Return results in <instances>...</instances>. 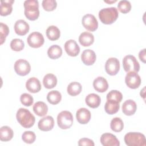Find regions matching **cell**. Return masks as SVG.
I'll return each instance as SVG.
<instances>
[{"instance_id": "6da1fadb", "label": "cell", "mask_w": 146, "mask_h": 146, "mask_svg": "<svg viewBox=\"0 0 146 146\" xmlns=\"http://www.w3.org/2000/svg\"><path fill=\"white\" fill-rule=\"evenodd\" d=\"M16 117L18 123L25 128L33 127L35 121L34 116L29 110L24 108H20L17 111Z\"/></svg>"}, {"instance_id": "7a4b0ae2", "label": "cell", "mask_w": 146, "mask_h": 146, "mask_svg": "<svg viewBox=\"0 0 146 146\" xmlns=\"http://www.w3.org/2000/svg\"><path fill=\"white\" fill-rule=\"evenodd\" d=\"M118 15L117 9L115 7L104 8L99 12V18L101 22L105 25L113 23L117 19Z\"/></svg>"}, {"instance_id": "3957f363", "label": "cell", "mask_w": 146, "mask_h": 146, "mask_svg": "<svg viewBox=\"0 0 146 146\" xmlns=\"http://www.w3.org/2000/svg\"><path fill=\"white\" fill-rule=\"evenodd\" d=\"M25 15L30 21H35L39 16V3L36 0H26L24 2Z\"/></svg>"}, {"instance_id": "277c9868", "label": "cell", "mask_w": 146, "mask_h": 146, "mask_svg": "<svg viewBox=\"0 0 146 146\" xmlns=\"http://www.w3.org/2000/svg\"><path fill=\"white\" fill-rule=\"evenodd\" d=\"M124 142L128 146H145L146 140L145 136L140 132H131L124 136Z\"/></svg>"}, {"instance_id": "5b68a950", "label": "cell", "mask_w": 146, "mask_h": 146, "mask_svg": "<svg viewBox=\"0 0 146 146\" xmlns=\"http://www.w3.org/2000/svg\"><path fill=\"white\" fill-rule=\"evenodd\" d=\"M57 123L59 128L63 129L70 128L73 124V116L68 111L60 112L57 116Z\"/></svg>"}, {"instance_id": "8992f818", "label": "cell", "mask_w": 146, "mask_h": 146, "mask_svg": "<svg viewBox=\"0 0 146 146\" xmlns=\"http://www.w3.org/2000/svg\"><path fill=\"white\" fill-rule=\"evenodd\" d=\"M123 66L124 71L129 72H139L140 70V64L136 58L132 55H128L124 57L123 59Z\"/></svg>"}, {"instance_id": "52a82bcc", "label": "cell", "mask_w": 146, "mask_h": 146, "mask_svg": "<svg viewBox=\"0 0 146 146\" xmlns=\"http://www.w3.org/2000/svg\"><path fill=\"white\" fill-rule=\"evenodd\" d=\"M14 68L15 72L20 76H25L31 71V66L29 62L22 59H18L15 62Z\"/></svg>"}, {"instance_id": "ba28073f", "label": "cell", "mask_w": 146, "mask_h": 146, "mask_svg": "<svg viewBox=\"0 0 146 146\" xmlns=\"http://www.w3.org/2000/svg\"><path fill=\"white\" fill-rule=\"evenodd\" d=\"M27 42L30 47L33 48H39L43 44L44 39L43 35L41 33L35 31L31 33L28 36Z\"/></svg>"}, {"instance_id": "9c48e42d", "label": "cell", "mask_w": 146, "mask_h": 146, "mask_svg": "<svg viewBox=\"0 0 146 146\" xmlns=\"http://www.w3.org/2000/svg\"><path fill=\"white\" fill-rule=\"evenodd\" d=\"M126 85L131 89L137 88L141 84V78L136 72H127L125 77Z\"/></svg>"}, {"instance_id": "30bf717a", "label": "cell", "mask_w": 146, "mask_h": 146, "mask_svg": "<svg viewBox=\"0 0 146 146\" xmlns=\"http://www.w3.org/2000/svg\"><path fill=\"white\" fill-rule=\"evenodd\" d=\"M82 23L84 27L90 31H94L98 27L97 19L94 15L90 14H87L83 16Z\"/></svg>"}, {"instance_id": "8fae6325", "label": "cell", "mask_w": 146, "mask_h": 146, "mask_svg": "<svg viewBox=\"0 0 146 146\" xmlns=\"http://www.w3.org/2000/svg\"><path fill=\"white\" fill-rule=\"evenodd\" d=\"M105 70L106 72L111 76L115 75L120 70V62L116 58H110L107 59L105 64Z\"/></svg>"}, {"instance_id": "7c38bea8", "label": "cell", "mask_w": 146, "mask_h": 146, "mask_svg": "<svg viewBox=\"0 0 146 146\" xmlns=\"http://www.w3.org/2000/svg\"><path fill=\"white\" fill-rule=\"evenodd\" d=\"M100 142L104 146H119L120 142L117 137L110 133H105L100 137Z\"/></svg>"}, {"instance_id": "4fadbf2b", "label": "cell", "mask_w": 146, "mask_h": 146, "mask_svg": "<svg viewBox=\"0 0 146 146\" xmlns=\"http://www.w3.org/2000/svg\"><path fill=\"white\" fill-rule=\"evenodd\" d=\"M64 49L66 53L71 56H76L80 52L79 46L76 42L73 39H70L65 43Z\"/></svg>"}, {"instance_id": "5bb4252c", "label": "cell", "mask_w": 146, "mask_h": 146, "mask_svg": "<svg viewBox=\"0 0 146 146\" xmlns=\"http://www.w3.org/2000/svg\"><path fill=\"white\" fill-rule=\"evenodd\" d=\"M54 125V120L52 116H47L39 120L38 127L42 131H48L51 130Z\"/></svg>"}, {"instance_id": "9a60e30c", "label": "cell", "mask_w": 146, "mask_h": 146, "mask_svg": "<svg viewBox=\"0 0 146 146\" xmlns=\"http://www.w3.org/2000/svg\"><path fill=\"white\" fill-rule=\"evenodd\" d=\"M91 114L90 111L86 108H80L76 112L77 121L82 124H86L90 120Z\"/></svg>"}, {"instance_id": "2e32d148", "label": "cell", "mask_w": 146, "mask_h": 146, "mask_svg": "<svg viewBox=\"0 0 146 146\" xmlns=\"http://www.w3.org/2000/svg\"><path fill=\"white\" fill-rule=\"evenodd\" d=\"M96 59L95 52L90 49L85 50L81 55V59L83 63L87 66L92 65Z\"/></svg>"}, {"instance_id": "e0dca14e", "label": "cell", "mask_w": 146, "mask_h": 146, "mask_svg": "<svg viewBox=\"0 0 146 146\" xmlns=\"http://www.w3.org/2000/svg\"><path fill=\"white\" fill-rule=\"evenodd\" d=\"M14 31L15 33L21 36L26 35L29 31V25L23 19H19L16 21L14 25Z\"/></svg>"}, {"instance_id": "ac0fdd59", "label": "cell", "mask_w": 146, "mask_h": 146, "mask_svg": "<svg viewBox=\"0 0 146 146\" xmlns=\"http://www.w3.org/2000/svg\"><path fill=\"white\" fill-rule=\"evenodd\" d=\"M94 89L99 92H104L108 88L107 80L102 76H98L93 82Z\"/></svg>"}, {"instance_id": "d6986e66", "label": "cell", "mask_w": 146, "mask_h": 146, "mask_svg": "<svg viewBox=\"0 0 146 146\" xmlns=\"http://www.w3.org/2000/svg\"><path fill=\"white\" fill-rule=\"evenodd\" d=\"M26 89L31 93H36L41 90V84L38 79L32 77L29 79L26 83Z\"/></svg>"}, {"instance_id": "ffe728a7", "label": "cell", "mask_w": 146, "mask_h": 146, "mask_svg": "<svg viewBox=\"0 0 146 146\" xmlns=\"http://www.w3.org/2000/svg\"><path fill=\"white\" fill-rule=\"evenodd\" d=\"M137 105L136 103L131 99L125 100L122 104V111L127 116L133 115L135 113Z\"/></svg>"}, {"instance_id": "44dd1931", "label": "cell", "mask_w": 146, "mask_h": 146, "mask_svg": "<svg viewBox=\"0 0 146 146\" xmlns=\"http://www.w3.org/2000/svg\"><path fill=\"white\" fill-rule=\"evenodd\" d=\"M85 102L87 105L92 108L98 107L101 103L100 97L94 93L88 94L85 99Z\"/></svg>"}, {"instance_id": "7402d4cb", "label": "cell", "mask_w": 146, "mask_h": 146, "mask_svg": "<svg viewBox=\"0 0 146 146\" xmlns=\"http://www.w3.org/2000/svg\"><path fill=\"white\" fill-rule=\"evenodd\" d=\"M79 42L84 47L90 46L94 42V35L89 32H83L79 36Z\"/></svg>"}, {"instance_id": "603a6c76", "label": "cell", "mask_w": 146, "mask_h": 146, "mask_svg": "<svg viewBox=\"0 0 146 146\" xmlns=\"http://www.w3.org/2000/svg\"><path fill=\"white\" fill-rule=\"evenodd\" d=\"M14 2V0L1 1L0 14L1 16H6L11 14L13 10L12 5Z\"/></svg>"}, {"instance_id": "cb8c5ba5", "label": "cell", "mask_w": 146, "mask_h": 146, "mask_svg": "<svg viewBox=\"0 0 146 146\" xmlns=\"http://www.w3.org/2000/svg\"><path fill=\"white\" fill-rule=\"evenodd\" d=\"M33 110L36 115L39 116H44L47 113L48 107L43 102L39 101L34 104Z\"/></svg>"}, {"instance_id": "d4e9b609", "label": "cell", "mask_w": 146, "mask_h": 146, "mask_svg": "<svg viewBox=\"0 0 146 146\" xmlns=\"http://www.w3.org/2000/svg\"><path fill=\"white\" fill-rule=\"evenodd\" d=\"M43 84L44 87L47 89L52 88L57 84V78L52 74H47L43 78Z\"/></svg>"}, {"instance_id": "484cf974", "label": "cell", "mask_w": 146, "mask_h": 146, "mask_svg": "<svg viewBox=\"0 0 146 146\" xmlns=\"http://www.w3.org/2000/svg\"><path fill=\"white\" fill-rule=\"evenodd\" d=\"M14 135L13 129L8 126H3L0 129V139L2 141L10 140Z\"/></svg>"}, {"instance_id": "4316f807", "label": "cell", "mask_w": 146, "mask_h": 146, "mask_svg": "<svg viewBox=\"0 0 146 146\" xmlns=\"http://www.w3.org/2000/svg\"><path fill=\"white\" fill-rule=\"evenodd\" d=\"M46 36L50 40H56L58 39L60 35L59 29L55 26H49L46 30Z\"/></svg>"}, {"instance_id": "83f0119b", "label": "cell", "mask_w": 146, "mask_h": 146, "mask_svg": "<svg viewBox=\"0 0 146 146\" xmlns=\"http://www.w3.org/2000/svg\"><path fill=\"white\" fill-rule=\"evenodd\" d=\"M62 54V48L57 45L54 44L51 46L47 50V55L48 57L52 59H56L61 56Z\"/></svg>"}, {"instance_id": "f1b7e54d", "label": "cell", "mask_w": 146, "mask_h": 146, "mask_svg": "<svg viewBox=\"0 0 146 146\" xmlns=\"http://www.w3.org/2000/svg\"><path fill=\"white\" fill-rule=\"evenodd\" d=\"M82 89V87L80 83L77 82H73L68 85L67 91L70 95L75 96L81 92Z\"/></svg>"}, {"instance_id": "f546056e", "label": "cell", "mask_w": 146, "mask_h": 146, "mask_svg": "<svg viewBox=\"0 0 146 146\" xmlns=\"http://www.w3.org/2000/svg\"><path fill=\"white\" fill-rule=\"evenodd\" d=\"M62 99L61 94L56 90H53L49 92L47 95V101L51 104H58Z\"/></svg>"}, {"instance_id": "4dcf8cb0", "label": "cell", "mask_w": 146, "mask_h": 146, "mask_svg": "<svg viewBox=\"0 0 146 146\" xmlns=\"http://www.w3.org/2000/svg\"><path fill=\"white\" fill-rule=\"evenodd\" d=\"M120 108L119 103L111 102L107 100L105 106L104 110L105 111L110 115H113L116 113Z\"/></svg>"}, {"instance_id": "1f68e13d", "label": "cell", "mask_w": 146, "mask_h": 146, "mask_svg": "<svg viewBox=\"0 0 146 146\" xmlns=\"http://www.w3.org/2000/svg\"><path fill=\"white\" fill-rule=\"evenodd\" d=\"M110 127L113 131L119 132L121 131L124 128L123 121L120 117H114L111 121Z\"/></svg>"}, {"instance_id": "d6a6232c", "label": "cell", "mask_w": 146, "mask_h": 146, "mask_svg": "<svg viewBox=\"0 0 146 146\" xmlns=\"http://www.w3.org/2000/svg\"><path fill=\"white\" fill-rule=\"evenodd\" d=\"M123 99L122 94L117 90H111L107 95V100L120 103Z\"/></svg>"}, {"instance_id": "836d02e7", "label": "cell", "mask_w": 146, "mask_h": 146, "mask_svg": "<svg viewBox=\"0 0 146 146\" xmlns=\"http://www.w3.org/2000/svg\"><path fill=\"white\" fill-rule=\"evenodd\" d=\"M24 47L25 43L21 39H14L10 42V47L15 51H20L23 49Z\"/></svg>"}, {"instance_id": "e575fe53", "label": "cell", "mask_w": 146, "mask_h": 146, "mask_svg": "<svg viewBox=\"0 0 146 146\" xmlns=\"http://www.w3.org/2000/svg\"><path fill=\"white\" fill-rule=\"evenodd\" d=\"M118 10L123 14H126L130 11L131 9V5L129 1L123 0L119 1L117 5Z\"/></svg>"}, {"instance_id": "d590c367", "label": "cell", "mask_w": 146, "mask_h": 146, "mask_svg": "<svg viewBox=\"0 0 146 146\" xmlns=\"http://www.w3.org/2000/svg\"><path fill=\"white\" fill-rule=\"evenodd\" d=\"M22 139L26 143L32 144L36 139V135L33 131H25L22 135Z\"/></svg>"}, {"instance_id": "8d00e7d4", "label": "cell", "mask_w": 146, "mask_h": 146, "mask_svg": "<svg viewBox=\"0 0 146 146\" xmlns=\"http://www.w3.org/2000/svg\"><path fill=\"white\" fill-rule=\"evenodd\" d=\"M9 33V29L7 25L1 22L0 23V41L1 44H2L6 40V36Z\"/></svg>"}, {"instance_id": "74e56055", "label": "cell", "mask_w": 146, "mask_h": 146, "mask_svg": "<svg viewBox=\"0 0 146 146\" xmlns=\"http://www.w3.org/2000/svg\"><path fill=\"white\" fill-rule=\"evenodd\" d=\"M42 5L44 10L51 11L56 9L57 3L55 0H43L42 1Z\"/></svg>"}, {"instance_id": "f35d334b", "label": "cell", "mask_w": 146, "mask_h": 146, "mask_svg": "<svg viewBox=\"0 0 146 146\" xmlns=\"http://www.w3.org/2000/svg\"><path fill=\"white\" fill-rule=\"evenodd\" d=\"M20 100L21 103L26 107H29L33 104L34 99L33 96L27 93H24L21 95Z\"/></svg>"}, {"instance_id": "ab89813d", "label": "cell", "mask_w": 146, "mask_h": 146, "mask_svg": "<svg viewBox=\"0 0 146 146\" xmlns=\"http://www.w3.org/2000/svg\"><path fill=\"white\" fill-rule=\"evenodd\" d=\"M78 145L79 146H83V145H85V146H94V143L93 141V140H92L91 139H90L88 138H82L80 139L79 141H78Z\"/></svg>"}, {"instance_id": "60d3db41", "label": "cell", "mask_w": 146, "mask_h": 146, "mask_svg": "<svg viewBox=\"0 0 146 146\" xmlns=\"http://www.w3.org/2000/svg\"><path fill=\"white\" fill-rule=\"evenodd\" d=\"M139 57L141 61L144 63H145V48H144L139 52Z\"/></svg>"}, {"instance_id": "b9f144b4", "label": "cell", "mask_w": 146, "mask_h": 146, "mask_svg": "<svg viewBox=\"0 0 146 146\" xmlns=\"http://www.w3.org/2000/svg\"><path fill=\"white\" fill-rule=\"evenodd\" d=\"M117 1L115 0V1H104L106 3H113V2H116Z\"/></svg>"}]
</instances>
